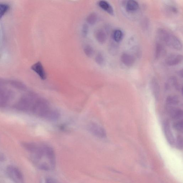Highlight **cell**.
Instances as JSON below:
<instances>
[{
	"mask_svg": "<svg viewBox=\"0 0 183 183\" xmlns=\"http://www.w3.org/2000/svg\"><path fill=\"white\" fill-rule=\"evenodd\" d=\"M150 87L152 94L155 99L158 100L160 94V87L158 82L155 79H152L150 83Z\"/></svg>",
	"mask_w": 183,
	"mask_h": 183,
	"instance_id": "cell-12",
	"label": "cell"
},
{
	"mask_svg": "<svg viewBox=\"0 0 183 183\" xmlns=\"http://www.w3.org/2000/svg\"><path fill=\"white\" fill-rule=\"evenodd\" d=\"M95 37L97 40L101 44H104L106 41L107 35L103 30L99 29L95 32Z\"/></svg>",
	"mask_w": 183,
	"mask_h": 183,
	"instance_id": "cell-15",
	"label": "cell"
},
{
	"mask_svg": "<svg viewBox=\"0 0 183 183\" xmlns=\"http://www.w3.org/2000/svg\"><path fill=\"white\" fill-rule=\"evenodd\" d=\"M182 55L180 54H174L170 55L165 60L166 64L169 66L178 65L182 61Z\"/></svg>",
	"mask_w": 183,
	"mask_h": 183,
	"instance_id": "cell-7",
	"label": "cell"
},
{
	"mask_svg": "<svg viewBox=\"0 0 183 183\" xmlns=\"http://www.w3.org/2000/svg\"><path fill=\"white\" fill-rule=\"evenodd\" d=\"M164 130L165 136L168 142L171 145H174L175 139L169 122L166 121L164 123Z\"/></svg>",
	"mask_w": 183,
	"mask_h": 183,
	"instance_id": "cell-8",
	"label": "cell"
},
{
	"mask_svg": "<svg viewBox=\"0 0 183 183\" xmlns=\"http://www.w3.org/2000/svg\"><path fill=\"white\" fill-rule=\"evenodd\" d=\"M167 110L170 116L173 119L177 120L182 118L183 112L181 109L174 107L173 106H167Z\"/></svg>",
	"mask_w": 183,
	"mask_h": 183,
	"instance_id": "cell-10",
	"label": "cell"
},
{
	"mask_svg": "<svg viewBox=\"0 0 183 183\" xmlns=\"http://www.w3.org/2000/svg\"><path fill=\"white\" fill-rule=\"evenodd\" d=\"M123 34L120 29H116L114 31L113 34V39L117 43L120 42L123 39Z\"/></svg>",
	"mask_w": 183,
	"mask_h": 183,
	"instance_id": "cell-18",
	"label": "cell"
},
{
	"mask_svg": "<svg viewBox=\"0 0 183 183\" xmlns=\"http://www.w3.org/2000/svg\"><path fill=\"white\" fill-rule=\"evenodd\" d=\"M88 129L91 134L98 138L103 139L107 137L105 129L97 123H90L88 126Z\"/></svg>",
	"mask_w": 183,
	"mask_h": 183,
	"instance_id": "cell-4",
	"label": "cell"
},
{
	"mask_svg": "<svg viewBox=\"0 0 183 183\" xmlns=\"http://www.w3.org/2000/svg\"><path fill=\"white\" fill-rule=\"evenodd\" d=\"M31 69L36 73L42 80L46 79V73L45 72L44 66L40 61H39L33 65L31 66Z\"/></svg>",
	"mask_w": 183,
	"mask_h": 183,
	"instance_id": "cell-9",
	"label": "cell"
},
{
	"mask_svg": "<svg viewBox=\"0 0 183 183\" xmlns=\"http://www.w3.org/2000/svg\"><path fill=\"white\" fill-rule=\"evenodd\" d=\"M88 28L87 24H85L83 25L82 30V34L84 37L87 36L88 34Z\"/></svg>",
	"mask_w": 183,
	"mask_h": 183,
	"instance_id": "cell-27",
	"label": "cell"
},
{
	"mask_svg": "<svg viewBox=\"0 0 183 183\" xmlns=\"http://www.w3.org/2000/svg\"><path fill=\"white\" fill-rule=\"evenodd\" d=\"M39 97L34 93H29L20 99L16 104V107L20 111L32 112L35 103Z\"/></svg>",
	"mask_w": 183,
	"mask_h": 183,
	"instance_id": "cell-2",
	"label": "cell"
},
{
	"mask_svg": "<svg viewBox=\"0 0 183 183\" xmlns=\"http://www.w3.org/2000/svg\"><path fill=\"white\" fill-rule=\"evenodd\" d=\"M45 183H57L56 180L52 177H48L45 180Z\"/></svg>",
	"mask_w": 183,
	"mask_h": 183,
	"instance_id": "cell-29",
	"label": "cell"
},
{
	"mask_svg": "<svg viewBox=\"0 0 183 183\" xmlns=\"http://www.w3.org/2000/svg\"><path fill=\"white\" fill-rule=\"evenodd\" d=\"M157 35L161 41L170 47L174 49L182 50V44L181 40L176 35L163 29H160L157 31Z\"/></svg>",
	"mask_w": 183,
	"mask_h": 183,
	"instance_id": "cell-1",
	"label": "cell"
},
{
	"mask_svg": "<svg viewBox=\"0 0 183 183\" xmlns=\"http://www.w3.org/2000/svg\"><path fill=\"white\" fill-rule=\"evenodd\" d=\"M97 19V15L95 13H92L88 15L86 19V21L88 24L93 25L95 24Z\"/></svg>",
	"mask_w": 183,
	"mask_h": 183,
	"instance_id": "cell-19",
	"label": "cell"
},
{
	"mask_svg": "<svg viewBox=\"0 0 183 183\" xmlns=\"http://www.w3.org/2000/svg\"><path fill=\"white\" fill-rule=\"evenodd\" d=\"M5 159H6V158H5V157L4 156V155L0 154V161H5Z\"/></svg>",
	"mask_w": 183,
	"mask_h": 183,
	"instance_id": "cell-30",
	"label": "cell"
},
{
	"mask_svg": "<svg viewBox=\"0 0 183 183\" xmlns=\"http://www.w3.org/2000/svg\"><path fill=\"white\" fill-rule=\"evenodd\" d=\"M84 51L85 54L88 57H91L94 54L93 48L89 45H86L84 48Z\"/></svg>",
	"mask_w": 183,
	"mask_h": 183,
	"instance_id": "cell-21",
	"label": "cell"
},
{
	"mask_svg": "<svg viewBox=\"0 0 183 183\" xmlns=\"http://www.w3.org/2000/svg\"><path fill=\"white\" fill-rule=\"evenodd\" d=\"M175 130L180 132H182L183 129V121L179 120L175 123L173 125Z\"/></svg>",
	"mask_w": 183,
	"mask_h": 183,
	"instance_id": "cell-25",
	"label": "cell"
},
{
	"mask_svg": "<svg viewBox=\"0 0 183 183\" xmlns=\"http://www.w3.org/2000/svg\"><path fill=\"white\" fill-rule=\"evenodd\" d=\"M126 8L128 11L133 12L138 10L139 5L138 2L135 1H128L127 2L126 5Z\"/></svg>",
	"mask_w": 183,
	"mask_h": 183,
	"instance_id": "cell-16",
	"label": "cell"
},
{
	"mask_svg": "<svg viewBox=\"0 0 183 183\" xmlns=\"http://www.w3.org/2000/svg\"><path fill=\"white\" fill-rule=\"evenodd\" d=\"M13 86L19 90H24L25 89V86L20 83H15L13 84Z\"/></svg>",
	"mask_w": 183,
	"mask_h": 183,
	"instance_id": "cell-28",
	"label": "cell"
},
{
	"mask_svg": "<svg viewBox=\"0 0 183 183\" xmlns=\"http://www.w3.org/2000/svg\"><path fill=\"white\" fill-rule=\"evenodd\" d=\"M45 155L48 159L52 170L54 169L56 166V157L54 149L47 144H44Z\"/></svg>",
	"mask_w": 183,
	"mask_h": 183,
	"instance_id": "cell-6",
	"label": "cell"
},
{
	"mask_svg": "<svg viewBox=\"0 0 183 183\" xmlns=\"http://www.w3.org/2000/svg\"><path fill=\"white\" fill-rule=\"evenodd\" d=\"M109 50H110V51L111 52V54H116L117 52L118 51V45L116 44H112L110 46Z\"/></svg>",
	"mask_w": 183,
	"mask_h": 183,
	"instance_id": "cell-26",
	"label": "cell"
},
{
	"mask_svg": "<svg viewBox=\"0 0 183 183\" xmlns=\"http://www.w3.org/2000/svg\"><path fill=\"white\" fill-rule=\"evenodd\" d=\"M166 103L168 106H173L177 105L179 103V99L177 96H170L166 98Z\"/></svg>",
	"mask_w": 183,
	"mask_h": 183,
	"instance_id": "cell-17",
	"label": "cell"
},
{
	"mask_svg": "<svg viewBox=\"0 0 183 183\" xmlns=\"http://www.w3.org/2000/svg\"><path fill=\"white\" fill-rule=\"evenodd\" d=\"M183 138L182 136H178L175 139V144L178 149H182L183 148Z\"/></svg>",
	"mask_w": 183,
	"mask_h": 183,
	"instance_id": "cell-24",
	"label": "cell"
},
{
	"mask_svg": "<svg viewBox=\"0 0 183 183\" xmlns=\"http://www.w3.org/2000/svg\"><path fill=\"white\" fill-rule=\"evenodd\" d=\"M10 8V6L8 4L0 3V19L8 11Z\"/></svg>",
	"mask_w": 183,
	"mask_h": 183,
	"instance_id": "cell-20",
	"label": "cell"
},
{
	"mask_svg": "<svg viewBox=\"0 0 183 183\" xmlns=\"http://www.w3.org/2000/svg\"><path fill=\"white\" fill-rule=\"evenodd\" d=\"M38 168L39 169L45 171H49L51 169L50 165L46 162L40 164L38 165Z\"/></svg>",
	"mask_w": 183,
	"mask_h": 183,
	"instance_id": "cell-23",
	"label": "cell"
},
{
	"mask_svg": "<svg viewBox=\"0 0 183 183\" xmlns=\"http://www.w3.org/2000/svg\"><path fill=\"white\" fill-rule=\"evenodd\" d=\"M121 60L122 63L127 67H131L135 62V59L133 55L127 53L122 55Z\"/></svg>",
	"mask_w": 183,
	"mask_h": 183,
	"instance_id": "cell-11",
	"label": "cell"
},
{
	"mask_svg": "<svg viewBox=\"0 0 183 183\" xmlns=\"http://www.w3.org/2000/svg\"><path fill=\"white\" fill-rule=\"evenodd\" d=\"M154 55L156 59H159L165 55L166 50L163 44L161 43H156L155 48Z\"/></svg>",
	"mask_w": 183,
	"mask_h": 183,
	"instance_id": "cell-14",
	"label": "cell"
},
{
	"mask_svg": "<svg viewBox=\"0 0 183 183\" xmlns=\"http://www.w3.org/2000/svg\"><path fill=\"white\" fill-rule=\"evenodd\" d=\"M6 171L8 176L15 183H24V175L18 168L9 165L7 167Z\"/></svg>",
	"mask_w": 183,
	"mask_h": 183,
	"instance_id": "cell-3",
	"label": "cell"
},
{
	"mask_svg": "<svg viewBox=\"0 0 183 183\" xmlns=\"http://www.w3.org/2000/svg\"><path fill=\"white\" fill-rule=\"evenodd\" d=\"M96 62L98 65H102L105 63V58L101 53H98L95 57Z\"/></svg>",
	"mask_w": 183,
	"mask_h": 183,
	"instance_id": "cell-22",
	"label": "cell"
},
{
	"mask_svg": "<svg viewBox=\"0 0 183 183\" xmlns=\"http://www.w3.org/2000/svg\"><path fill=\"white\" fill-rule=\"evenodd\" d=\"M98 5L102 9L111 15H113L114 10L112 6L108 2L105 1H100L98 2Z\"/></svg>",
	"mask_w": 183,
	"mask_h": 183,
	"instance_id": "cell-13",
	"label": "cell"
},
{
	"mask_svg": "<svg viewBox=\"0 0 183 183\" xmlns=\"http://www.w3.org/2000/svg\"><path fill=\"white\" fill-rule=\"evenodd\" d=\"M14 93L6 89H0V107H4L14 97Z\"/></svg>",
	"mask_w": 183,
	"mask_h": 183,
	"instance_id": "cell-5",
	"label": "cell"
}]
</instances>
